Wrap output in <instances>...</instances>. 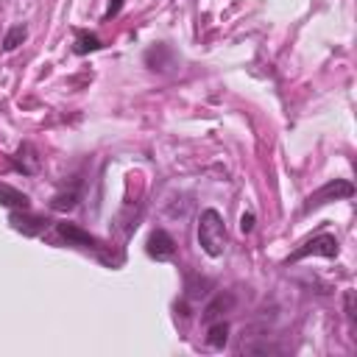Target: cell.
I'll list each match as a JSON object with an SVG mask.
<instances>
[{"mask_svg": "<svg viewBox=\"0 0 357 357\" xmlns=\"http://www.w3.org/2000/svg\"><path fill=\"white\" fill-rule=\"evenodd\" d=\"M0 204H6L11 209H31V198L11 184H0Z\"/></svg>", "mask_w": 357, "mask_h": 357, "instance_id": "12", "label": "cell"}, {"mask_svg": "<svg viewBox=\"0 0 357 357\" xmlns=\"http://www.w3.org/2000/svg\"><path fill=\"white\" fill-rule=\"evenodd\" d=\"M310 254H318V257L335 259V257L340 254V243H337V237H335V234H318V237L307 240L301 248H296V251L287 257V262H298V259H304V257H310Z\"/></svg>", "mask_w": 357, "mask_h": 357, "instance_id": "3", "label": "cell"}, {"mask_svg": "<svg viewBox=\"0 0 357 357\" xmlns=\"http://www.w3.org/2000/svg\"><path fill=\"white\" fill-rule=\"evenodd\" d=\"M145 64L151 67V70H167L170 64H173V50L167 47V45H153V47H148V53H145Z\"/></svg>", "mask_w": 357, "mask_h": 357, "instance_id": "10", "label": "cell"}, {"mask_svg": "<svg viewBox=\"0 0 357 357\" xmlns=\"http://www.w3.org/2000/svg\"><path fill=\"white\" fill-rule=\"evenodd\" d=\"M56 234L67 245H78V248H86V251H103V243L98 237H92L89 231H84L81 226H75V223H67V220L56 223Z\"/></svg>", "mask_w": 357, "mask_h": 357, "instance_id": "4", "label": "cell"}, {"mask_svg": "<svg viewBox=\"0 0 357 357\" xmlns=\"http://www.w3.org/2000/svg\"><path fill=\"white\" fill-rule=\"evenodd\" d=\"M11 226L17 229V231H22V234H42L45 229H47V218H42V215H28V209H14L11 212Z\"/></svg>", "mask_w": 357, "mask_h": 357, "instance_id": "6", "label": "cell"}, {"mask_svg": "<svg viewBox=\"0 0 357 357\" xmlns=\"http://www.w3.org/2000/svg\"><path fill=\"white\" fill-rule=\"evenodd\" d=\"M14 170L22 173V176H33L39 170V156H36L31 142H22L20 151L14 153Z\"/></svg>", "mask_w": 357, "mask_h": 357, "instance_id": "7", "label": "cell"}, {"mask_svg": "<svg viewBox=\"0 0 357 357\" xmlns=\"http://www.w3.org/2000/svg\"><path fill=\"white\" fill-rule=\"evenodd\" d=\"M231 304H234V298H231L229 293H226V296H223V293H218V296H215V298H212V301L206 304V310H204V324H209V321H218V318H223V312H226V310H229Z\"/></svg>", "mask_w": 357, "mask_h": 357, "instance_id": "13", "label": "cell"}, {"mask_svg": "<svg viewBox=\"0 0 357 357\" xmlns=\"http://www.w3.org/2000/svg\"><path fill=\"white\" fill-rule=\"evenodd\" d=\"M100 47H103V42H100L98 33L84 31V28H75V42H73V53L75 56H86V53H95Z\"/></svg>", "mask_w": 357, "mask_h": 357, "instance_id": "8", "label": "cell"}, {"mask_svg": "<svg viewBox=\"0 0 357 357\" xmlns=\"http://www.w3.org/2000/svg\"><path fill=\"white\" fill-rule=\"evenodd\" d=\"M226 340H229V324H226L223 318L209 321V324H206V346H209V349H223Z\"/></svg>", "mask_w": 357, "mask_h": 357, "instance_id": "11", "label": "cell"}, {"mask_svg": "<svg viewBox=\"0 0 357 357\" xmlns=\"http://www.w3.org/2000/svg\"><path fill=\"white\" fill-rule=\"evenodd\" d=\"M351 195H354V184H351L349 178H329L324 187H318L315 192H310V195H307V201H304L301 212L307 215V212H312V209H318V206H324V204H329V201L351 198Z\"/></svg>", "mask_w": 357, "mask_h": 357, "instance_id": "2", "label": "cell"}, {"mask_svg": "<svg viewBox=\"0 0 357 357\" xmlns=\"http://www.w3.org/2000/svg\"><path fill=\"white\" fill-rule=\"evenodd\" d=\"M195 234H198V245H201V251L206 257H212V259L223 257L229 237H226V226H223V218H220L218 209H204L201 212Z\"/></svg>", "mask_w": 357, "mask_h": 357, "instance_id": "1", "label": "cell"}, {"mask_svg": "<svg viewBox=\"0 0 357 357\" xmlns=\"http://www.w3.org/2000/svg\"><path fill=\"white\" fill-rule=\"evenodd\" d=\"M78 198H81V178H75V184H73L70 190L56 192V195L50 198V206H53L56 212H70V209L78 204Z\"/></svg>", "mask_w": 357, "mask_h": 357, "instance_id": "9", "label": "cell"}, {"mask_svg": "<svg viewBox=\"0 0 357 357\" xmlns=\"http://www.w3.org/2000/svg\"><path fill=\"white\" fill-rule=\"evenodd\" d=\"M251 229H254V212H245V215L240 218V231H243V234H248Z\"/></svg>", "mask_w": 357, "mask_h": 357, "instance_id": "16", "label": "cell"}, {"mask_svg": "<svg viewBox=\"0 0 357 357\" xmlns=\"http://www.w3.org/2000/svg\"><path fill=\"white\" fill-rule=\"evenodd\" d=\"M123 3H126V0H109V8H106V14H103V20L117 17V14H120V8H123Z\"/></svg>", "mask_w": 357, "mask_h": 357, "instance_id": "15", "label": "cell"}, {"mask_svg": "<svg viewBox=\"0 0 357 357\" xmlns=\"http://www.w3.org/2000/svg\"><path fill=\"white\" fill-rule=\"evenodd\" d=\"M145 251L151 259H173L176 257V240L165 229H153L145 240Z\"/></svg>", "mask_w": 357, "mask_h": 357, "instance_id": "5", "label": "cell"}, {"mask_svg": "<svg viewBox=\"0 0 357 357\" xmlns=\"http://www.w3.org/2000/svg\"><path fill=\"white\" fill-rule=\"evenodd\" d=\"M25 36H28V28H25V25H14V28H8L6 36H3V50H14V47H20V45L25 42Z\"/></svg>", "mask_w": 357, "mask_h": 357, "instance_id": "14", "label": "cell"}]
</instances>
